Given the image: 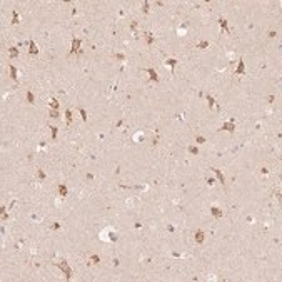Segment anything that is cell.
<instances>
[{
    "label": "cell",
    "instance_id": "6da1fadb",
    "mask_svg": "<svg viewBox=\"0 0 282 282\" xmlns=\"http://www.w3.org/2000/svg\"><path fill=\"white\" fill-rule=\"evenodd\" d=\"M100 239H102L103 242H115L119 239V235L112 227H107V229H103L102 232H100Z\"/></svg>",
    "mask_w": 282,
    "mask_h": 282
},
{
    "label": "cell",
    "instance_id": "7a4b0ae2",
    "mask_svg": "<svg viewBox=\"0 0 282 282\" xmlns=\"http://www.w3.org/2000/svg\"><path fill=\"white\" fill-rule=\"evenodd\" d=\"M59 267H60V270L65 274V279H70V277H72V270H70L69 264H67L65 261H60V262H59Z\"/></svg>",
    "mask_w": 282,
    "mask_h": 282
},
{
    "label": "cell",
    "instance_id": "3957f363",
    "mask_svg": "<svg viewBox=\"0 0 282 282\" xmlns=\"http://www.w3.org/2000/svg\"><path fill=\"white\" fill-rule=\"evenodd\" d=\"M220 130H227V132H234L235 130V120L232 119L230 122H225V124H222V127H220Z\"/></svg>",
    "mask_w": 282,
    "mask_h": 282
},
{
    "label": "cell",
    "instance_id": "277c9868",
    "mask_svg": "<svg viewBox=\"0 0 282 282\" xmlns=\"http://www.w3.org/2000/svg\"><path fill=\"white\" fill-rule=\"evenodd\" d=\"M80 39H74L72 40V48H70V52L72 54H80Z\"/></svg>",
    "mask_w": 282,
    "mask_h": 282
},
{
    "label": "cell",
    "instance_id": "5b68a950",
    "mask_svg": "<svg viewBox=\"0 0 282 282\" xmlns=\"http://www.w3.org/2000/svg\"><path fill=\"white\" fill-rule=\"evenodd\" d=\"M28 45H30V48H28V54H30V55H37V54H39V48H37V45H35L34 40L28 42Z\"/></svg>",
    "mask_w": 282,
    "mask_h": 282
},
{
    "label": "cell",
    "instance_id": "8992f818",
    "mask_svg": "<svg viewBox=\"0 0 282 282\" xmlns=\"http://www.w3.org/2000/svg\"><path fill=\"white\" fill-rule=\"evenodd\" d=\"M244 62L242 60H239V65H237V69H235V75H244Z\"/></svg>",
    "mask_w": 282,
    "mask_h": 282
},
{
    "label": "cell",
    "instance_id": "52a82bcc",
    "mask_svg": "<svg viewBox=\"0 0 282 282\" xmlns=\"http://www.w3.org/2000/svg\"><path fill=\"white\" fill-rule=\"evenodd\" d=\"M195 242H197V244H202V242H204V232H202V230H197V232H195Z\"/></svg>",
    "mask_w": 282,
    "mask_h": 282
},
{
    "label": "cell",
    "instance_id": "ba28073f",
    "mask_svg": "<svg viewBox=\"0 0 282 282\" xmlns=\"http://www.w3.org/2000/svg\"><path fill=\"white\" fill-rule=\"evenodd\" d=\"M175 63H177V60H175V59H167V60H165V65L172 69V74H174V67H175Z\"/></svg>",
    "mask_w": 282,
    "mask_h": 282
},
{
    "label": "cell",
    "instance_id": "9c48e42d",
    "mask_svg": "<svg viewBox=\"0 0 282 282\" xmlns=\"http://www.w3.org/2000/svg\"><path fill=\"white\" fill-rule=\"evenodd\" d=\"M147 72H149V75H150V80L159 82V77H157V74H155V70H154V69H147Z\"/></svg>",
    "mask_w": 282,
    "mask_h": 282
},
{
    "label": "cell",
    "instance_id": "30bf717a",
    "mask_svg": "<svg viewBox=\"0 0 282 282\" xmlns=\"http://www.w3.org/2000/svg\"><path fill=\"white\" fill-rule=\"evenodd\" d=\"M212 170H214V172H215V175H217V177H219V180H220V182H222V184H224V182H225V177H224V174L220 172L219 169H212Z\"/></svg>",
    "mask_w": 282,
    "mask_h": 282
},
{
    "label": "cell",
    "instance_id": "8fae6325",
    "mask_svg": "<svg viewBox=\"0 0 282 282\" xmlns=\"http://www.w3.org/2000/svg\"><path fill=\"white\" fill-rule=\"evenodd\" d=\"M219 25H220V28H224V30H227V32H230V28H229V25H227V20H224V19H220V20H219Z\"/></svg>",
    "mask_w": 282,
    "mask_h": 282
},
{
    "label": "cell",
    "instance_id": "7c38bea8",
    "mask_svg": "<svg viewBox=\"0 0 282 282\" xmlns=\"http://www.w3.org/2000/svg\"><path fill=\"white\" fill-rule=\"evenodd\" d=\"M8 55H10L12 59H15V57L19 55V50H17V47H10V48H8Z\"/></svg>",
    "mask_w": 282,
    "mask_h": 282
},
{
    "label": "cell",
    "instance_id": "4fadbf2b",
    "mask_svg": "<svg viewBox=\"0 0 282 282\" xmlns=\"http://www.w3.org/2000/svg\"><path fill=\"white\" fill-rule=\"evenodd\" d=\"M210 212H212L215 217H222V210H220L219 207H212V209H210Z\"/></svg>",
    "mask_w": 282,
    "mask_h": 282
},
{
    "label": "cell",
    "instance_id": "5bb4252c",
    "mask_svg": "<svg viewBox=\"0 0 282 282\" xmlns=\"http://www.w3.org/2000/svg\"><path fill=\"white\" fill-rule=\"evenodd\" d=\"M8 69H10V77H12L14 80H17V69H15L14 65H8Z\"/></svg>",
    "mask_w": 282,
    "mask_h": 282
},
{
    "label": "cell",
    "instance_id": "9a60e30c",
    "mask_svg": "<svg viewBox=\"0 0 282 282\" xmlns=\"http://www.w3.org/2000/svg\"><path fill=\"white\" fill-rule=\"evenodd\" d=\"M67 192H69V190H67V187L60 184V185H59V194H60L62 197H65V195H67Z\"/></svg>",
    "mask_w": 282,
    "mask_h": 282
},
{
    "label": "cell",
    "instance_id": "2e32d148",
    "mask_svg": "<svg viewBox=\"0 0 282 282\" xmlns=\"http://www.w3.org/2000/svg\"><path fill=\"white\" fill-rule=\"evenodd\" d=\"M27 102L28 103H34L35 102V95H34V92H30V90L27 92Z\"/></svg>",
    "mask_w": 282,
    "mask_h": 282
},
{
    "label": "cell",
    "instance_id": "e0dca14e",
    "mask_svg": "<svg viewBox=\"0 0 282 282\" xmlns=\"http://www.w3.org/2000/svg\"><path fill=\"white\" fill-rule=\"evenodd\" d=\"M145 40H147V43H154L155 39H154V35H152L150 32H147V34H145Z\"/></svg>",
    "mask_w": 282,
    "mask_h": 282
},
{
    "label": "cell",
    "instance_id": "ac0fdd59",
    "mask_svg": "<svg viewBox=\"0 0 282 282\" xmlns=\"http://www.w3.org/2000/svg\"><path fill=\"white\" fill-rule=\"evenodd\" d=\"M65 120H67V124L72 122V112L70 110H65Z\"/></svg>",
    "mask_w": 282,
    "mask_h": 282
},
{
    "label": "cell",
    "instance_id": "d6986e66",
    "mask_svg": "<svg viewBox=\"0 0 282 282\" xmlns=\"http://www.w3.org/2000/svg\"><path fill=\"white\" fill-rule=\"evenodd\" d=\"M189 152L194 154V155H197V154H199V149H197L195 145H190V147H189Z\"/></svg>",
    "mask_w": 282,
    "mask_h": 282
},
{
    "label": "cell",
    "instance_id": "ffe728a7",
    "mask_svg": "<svg viewBox=\"0 0 282 282\" xmlns=\"http://www.w3.org/2000/svg\"><path fill=\"white\" fill-rule=\"evenodd\" d=\"M92 264H99L100 262V259H99V255H90V259H89Z\"/></svg>",
    "mask_w": 282,
    "mask_h": 282
},
{
    "label": "cell",
    "instance_id": "44dd1931",
    "mask_svg": "<svg viewBox=\"0 0 282 282\" xmlns=\"http://www.w3.org/2000/svg\"><path fill=\"white\" fill-rule=\"evenodd\" d=\"M79 112H80V117H82V120H83V122H87V112H85L83 109H80Z\"/></svg>",
    "mask_w": 282,
    "mask_h": 282
},
{
    "label": "cell",
    "instance_id": "7402d4cb",
    "mask_svg": "<svg viewBox=\"0 0 282 282\" xmlns=\"http://www.w3.org/2000/svg\"><path fill=\"white\" fill-rule=\"evenodd\" d=\"M197 47H199V48H207V47H209V42H207V40H202Z\"/></svg>",
    "mask_w": 282,
    "mask_h": 282
},
{
    "label": "cell",
    "instance_id": "603a6c76",
    "mask_svg": "<svg viewBox=\"0 0 282 282\" xmlns=\"http://www.w3.org/2000/svg\"><path fill=\"white\" fill-rule=\"evenodd\" d=\"M48 129H52V139H55V137H57V132H59V129H57V127H54V125H52V127H48Z\"/></svg>",
    "mask_w": 282,
    "mask_h": 282
},
{
    "label": "cell",
    "instance_id": "cb8c5ba5",
    "mask_svg": "<svg viewBox=\"0 0 282 282\" xmlns=\"http://www.w3.org/2000/svg\"><path fill=\"white\" fill-rule=\"evenodd\" d=\"M48 115H50L52 119H57V117H59V112H57V110H50V112H48Z\"/></svg>",
    "mask_w": 282,
    "mask_h": 282
},
{
    "label": "cell",
    "instance_id": "d4e9b609",
    "mask_svg": "<svg viewBox=\"0 0 282 282\" xmlns=\"http://www.w3.org/2000/svg\"><path fill=\"white\" fill-rule=\"evenodd\" d=\"M207 102H209V107H212V105H215V100H214L210 95H207Z\"/></svg>",
    "mask_w": 282,
    "mask_h": 282
},
{
    "label": "cell",
    "instance_id": "484cf974",
    "mask_svg": "<svg viewBox=\"0 0 282 282\" xmlns=\"http://www.w3.org/2000/svg\"><path fill=\"white\" fill-rule=\"evenodd\" d=\"M60 227H62V225H60L59 222H55V224H52V225H50V229H52V230H57V229H60Z\"/></svg>",
    "mask_w": 282,
    "mask_h": 282
},
{
    "label": "cell",
    "instance_id": "4316f807",
    "mask_svg": "<svg viewBox=\"0 0 282 282\" xmlns=\"http://www.w3.org/2000/svg\"><path fill=\"white\" fill-rule=\"evenodd\" d=\"M50 107H52V109H59V102H57V100L54 99V100L50 102Z\"/></svg>",
    "mask_w": 282,
    "mask_h": 282
},
{
    "label": "cell",
    "instance_id": "83f0119b",
    "mask_svg": "<svg viewBox=\"0 0 282 282\" xmlns=\"http://www.w3.org/2000/svg\"><path fill=\"white\" fill-rule=\"evenodd\" d=\"M37 175H39V179H40V180H43V179H45V174L42 172L40 169H39V170H37Z\"/></svg>",
    "mask_w": 282,
    "mask_h": 282
},
{
    "label": "cell",
    "instance_id": "f1b7e54d",
    "mask_svg": "<svg viewBox=\"0 0 282 282\" xmlns=\"http://www.w3.org/2000/svg\"><path fill=\"white\" fill-rule=\"evenodd\" d=\"M142 10H144L145 14H149V2H144V8Z\"/></svg>",
    "mask_w": 282,
    "mask_h": 282
},
{
    "label": "cell",
    "instance_id": "f546056e",
    "mask_svg": "<svg viewBox=\"0 0 282 282\" xmlns=\"http://www.w3.org/2000/svg\"><path fill=\"white\" fill-rule=\"evenodd\" d=\"M195 142H197V144H204V142H205V139H204V137H200V135H199V137L195 139Z\"/></svg>",
    "mask_w": 282,
    "mask_h": 282
},
{
    "label": "cell",
    "instance_id": "4dcf8cb0",
    "mask_svg": "<svg viewBox=\"0 0 282 282\" xmlns=\"http://www.w3.org/2000/svg\"><path fill=\"white\" fill-rule=\"evenodd\" d=\"M12 23H19V15H17V12H14V20H12Z\"/></svg>",
    "mask_w": 282,
    "mask_h": 282
},
{
    "label": "cell",
    "instance_id": "1f68e13d",
    "mask_svg": "<svg viewBox=\"0 0 282 282\" xmlns=\"http://www.w3.org/2000/svg\"><path fill=\"white\" fill-rule=\"evenodd\" d=\"M185 27H187V25H184V27H180V28H179V34H180V35L185 34Z\"/></svg>",
    "mask_w": 282,
    "mask_h": 282
},
{
    "label": "cell",
    "instance_id": "d6a6232c",
    "mask_svg": "<svg viewBox=\"0 0 282 282\" xmlns=\"http://www.w3.org/2000/svg\"><path fill=\"white\" fill-rule=\"evenodd\" d=\"M115 59H117V60H124V55H122V54H115Z\"/></svg>",
    "mask_w": 282,
    "mask_h": 282
},
{
    "label": "cell",
    "instance_id": "836d02e7",
    "mask_svg": "<svg viewBox=\"0 0 282 282\" xmlns=\"http://www.w3.org/2000/svg\"><path fill=\"white\" fill-rule=\"evenodd\" d=\"M135 27H137V22H132V23H130V30H135Z\"/></svg>",
    "mask_w": 282,
    "mask_h": 282
},
{
    "label": "cell",
    "instance_id": "e575fe53",
    "mask_svg": "<svg viewBox=\"0 0 282 282\" xmlns=\"http://www.w3.org/2000/svg\"><path fill=\"white\" fill-rule=\"evenodd\" d=\"M267 100H269V102H270V103H272V102H274V100H275V97H274V95H269V97H267Z\"/></svg>",
    "mask_w": 282,
    "mask_h": 282
},
{
    "label": "cell",
    "instance_id": "d590c367",
    "mask_svg": "<svg viewBox=\"0 0 282 282\" xmlns=\"http://www.w3.org/2000/svg\"><path fill=\"white\" fill-rule=\"evenodd\" d=\"M275 35H277V34H275L274 30H270V32H269V37H275Z\"/></svg>",
    "mask_w": 282,
    "mask_h": 282
}]
</instances>
